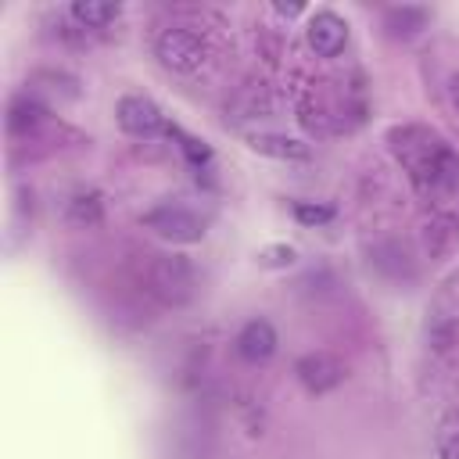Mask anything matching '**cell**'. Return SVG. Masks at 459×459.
Instances as JSON below:
<instances>
[{"instance_id": "4", "label": "cell", "mask_w": 459, "mask_h": 459, "mask_svg": "<svg viewBox=\"0 0 459 459\" xmlns=\"http://www.w3.org/2000/svg\"><path fill=\"white\" fill-rule=\"evenodd\" d=\"M115 115H118V126H122L129 136H158V133L165 129L161 108H158L151 97H143V93H126V97L118 100Z\"/></svg>"}, {"instance_id": "11", "label": "cell", "mask_w": 459, "mask_h": 459, "mask_svg": "<svg viewBox=\"0 0 459 459\" xmlns=\"http://www.w3.org/2000/svg\"><path fill=\"white\" fill-rule=\"evenodd\" d=\"M434 452L437 459H459V412L445 416L434 430Z\"/></svg>"}, {"instance_id": "6", "label": "cell", "mask_w": 459, "mask_h": 459, "mask_svg": "<svg viewBox=\"0 0 459 459\" xmlns=\"http://www.w3.org/2000/svg\"><path fill=\"white\" fill-rule=\"evenodd\" d=\"M305 39H308V47H312L319 57H333V54H341L344 43H348V25H344V18L333 14V11H316V14L308 18V25H305Z\"/></svg>"}, {"instance_id": "16", "label": "cell", "mask_w": 459, "mask_h": 459, "mask_svg": "<svg viewBox=\"0 0 459 459\" xmlns=\"http://www.w3.org/2000/svg\"><path fill=\"white\" fill-rule=\"evenodd\" d=\"M298 255H294V247H287V244H276V247H265L262 251V265H290Z\"/></svg>"}, {"instance_id": "13", "label": "cell", "mask_w": 459, "mask_h": 459, "mask_svg": "<svg viewBox=\"0 0 459 459\" xmlns=\"http://www.w3.org/2000/svg\"><path fill=\"white\" fill-rule=\"evenodd\" d=\"M39 122H43V108H39V104H32V100H14V104H11L7 126H11L14 133L32 129V126H39Z\"/></svg>"}, {"instance_id": "3", "label": "cell", "mask_w": 459, "mask_h": 459, "mask_svg": "<svg viewBox=\"0 0 459 459\" xmlns=\"http://www.w3.org/2000/svg\"><path fill=\"white\" fill-rule=\"evenodd\" d=\"M143 226L154 230L161 240H172V244H194L204 237V219H197L190 208L183 204H158L143 215Z\"/></svg>"}, {"instance_id": "2", "label": "cell", "mask_w": 459, "mask_h": 459, "mask_svg": "<svg viewBox=\"0 0 459 459\" xmlns=\"http://www.w3.org/2000/svg\"><path fill=\"white\" fill-rule=\"evenodd\" d=\"M154 54L165 68L172 72H197L204 61H208V43L201 32L194 29H183V25H172V29H161L158 39H154Z\"/></svg>"}, {"instance_id": "17", "label": "cell", "mask_w": 459, "mask_h": 459, "mask_svg": "<svg viewBox=\"0 0 459 459\" xmlns=\"http://www.w3.org/2000/svg\"><path fill=\"white\" fill-rule=\"evenodd\" d=\"M183 151H186L194 161H204V158H208V147H204L201 140H190V136H183Z\"/></svg>"}, {"instance_id": "5", "label": "cell", "mask_w": 459, "mask_h": 459, "mask_svg": "<svg viewBox=\"0 0 459 459\" xmlns=\"http://www.w3.org/2000/svg\"><path fill=\"white\" fill-rule=\"evenodd\" d=\"M294 373H298L301 387L312 391V394H326V391H333V387L344 380L341 362H337L333 355H326V351H308V355H301L298 366H294Z\"/></svg>"}, {"instance_id": "9", "label": "cell", "mask_w": 459, "mask_h": 459, "mask_svg": "<svg viewBox=\"0 0 459 459\" xmlns=\"http://www.w3.org/2000/svg\"><path fill=\"white\" fill-rule=\"evenodd\" d=\"M118 4H100V0H75L72 7H68V14L79 22V25H86V29H104L108 22H115L118 18Z\"/></svg>"}, {"instance_id": "18", "label": "cell", "mask_w": 459, "mask_h": 459, "mask_svg": "<svg viewBox=\"0 0 459 459\" xmlns=\"http://www.w3.org/2000/svg\"><path fill=\"white\" fill-rule=\"evenodd\" d=\"M448 97H452V104L459 111V72H452V79H448Z\"/></svg>"}, {"instance_id": "14", "label": "cell", "mask_w": 459, "mask_h": 459, "mask_svg": "<svg viewBox=\"0 0 459 459\" xmlns=\"http://www.w3.org/2000/svg\"><path fill=\"white\" fill-rule=\"evenodd\" d=\"M68 215H72V222H86V226L100 222V201H97V194H79L72 201Z\"/></svg>"}, {"instance_id": "10", "label": "cell", "mask_w": 459, "mask_h": 459, "mask_svg": "<svg viewBox=\"0 0 459 459\" xmlns=\"http://www.w3.org/2000/svg\"><path fill=\"white\" fill-rule=\"evenodd\" d=\"M427 7H409V4H402V7H387V14H384V25L394 32V36H412V32H420L423 25H427Z\"/></svg>"}, {"instance_id": "8", "label": "cell", "mask_w": 459, "mask_h": 459, "mask_svg": "<svg viewBox=\"0 0 459 459\" xmlns=\"http://www.w3.org/2000/svg\"><path fill=\"white\" fill-rule=\"evenodd\" d=\"M251 151L280 158V161H305L308 158V143H301L298 136H280V133H251L247 136Z\"/></svg>"}, {"instance_id": "12", "label": "cell", "mask_w": 459, "mask_h": 459, "mask_svg": "<svg viewBox=\"0 0 459 459\" xmlns=\"http://www.w3.org/2000/svg\"><path fill=\"white\" fill-rule=\"evenodd\" d=\"M233 108L240 111V118H255V115H269L273 111V100H269V93L262 86H251V90H244V97Z\"/></svg>"}, {"instance_id": "19", "label": "cell", "mask_w": 459, "mask_h": 459, "mask_svg": "<svg viewBox=\"0 0 459 459\" xmlns=\"http://www.w3.org/2000/svg\"><path fill=\"white\" fill-rule=\"evenodd\" d=\"M273 11H276V14H287V18H290V14H301V4H273Z\"/></svg>"}, {"instance_id": "15", "label": "cell", "mask_w": 459, "mask_h": 459, "mask_svg": "<svg viewBox=\"0 0 459 459\" xmlns=\"http://www.w3.org/2000/svg\"><path fill=\"white\" fill-rule=\"evenodd\" d=\"M294 215H298L301 222H308V226H312V222H326V219H330L333 212H330L326 204H305V201H298V208H294Z\"/></svg>"}, {"instance_id": "7", "label": "cell", "mask_w": 459, "mask_h": 459, "mask_svg": "<svg viewBox=\"0 0 459 459\" xmlns=\"http://www.w3.org/2000/svg\"><path fill=\"white\" fill-rule=\"evenodd\" d=\"M237 351H240V359H247V362H265V359H273V351H276V330H273V323H269V319H251V323H244L240 333H237Z\"/></svg>"}, {"instance_id": "1", "label": "cell", "mask_w": 459, "mask_h": 459, "mask_svg": "<svg viewBox=\"0 0 459 459\" xmlns=\"http://www.w3.org/2000/svg\"><path fill=\"white\" fill-rule=\"evenodd\" d=\"M147 283H151V290H154L165 305H172V308L186 305V301L197 294V273H194V265H190L183 255H158V258L151 262Z\"/></svg>"}]
</instances>
